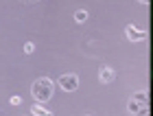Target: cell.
<instances>
[{"label": "cell", "mask_w": 153, "mask_h": 116, "mask_svg": "<svg viewBox=\"0 0 153 116\" xmlns=\"http://www.w3.org/2000/svg\"><path fill=\"white\" fill-rule=\"evenodd\" d=\"M53 88H55V86H53L51 79H48V77H42V79H37L35 83L31 86V94L39 101V103H44V101H48V99L53 97Z\"/></svg>", "instance_id": "1"}, {"label": "cell", "mask_w": 153, "mask_h": 116, "mask_svg": "<svg viewBox=\"0 0 153 116\" xmlns=\"http://www.w3.org/2000/svg\"><path fill=\"white\" fill-rule=\"evenodd\" d=\"M59 88L66 92H74L76 88H79V77H76L74 72H68V74H61L59 77Z\"/></svg>", "instance_id": "2"}, {"label": "cell", "mask_w": 153, "mask_h": 116, "mask_svg": "<svg viewBox=\"0 0 153 116\" xmlns=\"http://www.w3.org/2000/svg\"><path fill=\"white\" fill-rule=\"evenodd\" d=\"M125 35H127L131 42H136V39H144L147 37V31L144 29H136V26H127V29H125Z\"/></svg>", "instance_id": "3"}, {"label": "cell", "mask_w": 153, "mask_h": 116, "mask_svg": "<svg viewBox=\"0 0 153 116\" xmlns=\"http://www.w3.org/2000/svg\"><path fill=\"white\" fill-rule=\"evenodd\" d=\"M99 79L103 81V83H112V81H114V70L109 66H103L99 70Z\"/></svg>", "instance_id": "4"}, {"label": "cell", "mask_w": 153, "mask_h": 116, "mask_svg": "<svg viewBox=\"0 0 153 116\" xmlns=\"http://www.w3.org/2000/svg\"><path fill=\"white\" fill-rule=\"evenodd\" d=\"M31 112L35 114V116H53V112H48L44 105H33V107H31Z\"/></svg>", "instance_id": "5"}, {"label": "cell", "mask_w": 153, "mask_h": 116, "mask_svg": "<svg viewBox=\"0 0 153 116\" xmlns=\"http://www.w3.org/2000/svg\"><path fill=\"white\" fill-rule=\"evenodd\" d=\"M74 20H76V22H85V20H88V11L85 9H79L74 13Z\"/></svg>", "instance_id": "6"}, {"label": "cell", "mask_w": 153, "mask_h": 116, "mask_svg": "<svg viewBox=\"0 0 153 116\" xmlns=\"http://www.w3.org/2000/svg\"><path fill=\"white\" fill-rule=\"evenodd\" d=\"M33 51H35V44H33V42H26V44H24V53H33Z\"/></svg>", "instance_id": "7"}, {"label": "cell", "mask_w": 153, "mask_h": 116, "mask_svg": "<svg viewBox=\"0 0 153 116\" xmlns=\"http://www.w3.org/2000/svg\"><path fill=\"white\" fill-rule=\"evenodd\" d=\"M20 103H22V99H20V97H11V105H20Z\"/></svg>", "instance_id": "8"}, {"label": "cell", "mask_w": 153, "mask_h": 116, "mask_svg": "<svg viewBox=\"0 0 153 116\" xmlns=\"http://www.w3.org/2000/svg\"><path fill=\"white\" fill-rule=\"evenodd\" d=\"M140 2H144V4H147V2H149V0H140Z\"/></svg>", "instance_id": "9"}, {"label": "cell", "mask_w": 153, "mask_h": 116, "mask_svg": "<svg viewBox=\"0 0 153 116\" xmlns=\"http://www.w3.org/2000/svg\"><path fill=\"white\" fill-rule=\"evenodd\" d=\"M88 116H92V114H88Z\"/></svg>", "instance_id": "10"}]
</instances>
